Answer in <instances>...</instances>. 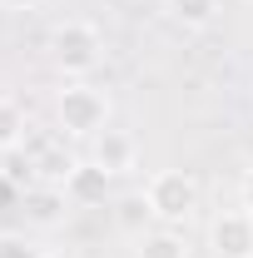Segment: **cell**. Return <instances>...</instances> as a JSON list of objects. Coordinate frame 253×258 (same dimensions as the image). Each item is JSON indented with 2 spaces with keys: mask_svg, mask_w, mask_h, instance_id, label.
Returning a JSON list of instances; mask_svg holds the SVG:
<instances>
[{
  "mask_svg": "<svg viewBox=\"0 0 253 258\" xmlns=\"http://www.w3.org/2000/svg\"><path fill=\"white\" fill-rule=\"evenodd\" d=\"M20 209H25V219L35 228H55V224H65V214L75 204H70L65 184H30V189L20 194Z\"/></svg>",
  "mask_w": 253,
  "mask_h": 258,
  "instance_id": "7",
  "label": "cell"
},
{
  "mask_svg": "<svg viewBox=\"0 0 253 258\" xmlns=\"http://www.w3.org/2000/svg\"><path fill=\"white\" fill-rule=\"evenodd\" d=\"M248 5H253V0H248Z\"/></svg>",
  "mask_w": 253,
  "mask_h": 258,
  "instance_id": "16",
  "label": "cell"
},
{
  "mask_svg": "<svg viewBox=\"0 0 253 258\" xmlns=\"http://www.w3.org/2000/svg\"><path fill=\"white\" fill-rule=\"evenodd\" d=\"M209 248L214 258H253V214L238 209H219L209 224Z\"/></svg>",
  "mask_w": 253,
  "mask_h": 258,
  "instance_id": "4",
  "label": "cell"
},
{
  "mask_svg": "<svg viewBox=\"0 0 253 258\" xmlns=\"http://www.w3.org/2000/svg\"><path fill=\"white\" fill-rule=\"evenodd\" d=\"M134 258H189V238L179 233V228H149V233H139V248Z\"/></svg>",
  "mask_w": 253,
  "mask_h": 258,
  "instance_id": "9",
  "label": "cell"
},
{
  "mask_svg": "<svg viewBox=\"0 0 253 258\" xmlns=\"http://www.w3.org/2000/svg\"><path fill=\"white\" fill-rule=\"evenodd\" d=\"M25 154L35 164V184H70V174L80 169V159L65 149V129L60 134H45V139H25Z\"/></svg>",
  "mask_w": 253,
  "mask_h": 258,
  "instance_id": "5",
  "label": "cell"
},
{
  "mask_svg": "<svg viewBox=\"0 0 253 258\" xmlns=\"http://www.w3.org/2000/svg\"><path fill=\"white\" fill-rule=\"evenodd\" d=\"M154 214H149V199H144V189L134 194H119L114 199V224L124 228V233H144V224H149Z\"/></svg>",
  "mask_w": 253,
  "mask_h": 258,
  "instance_id": "12",
  "label": "cell"
},
{
  "mask_svg": "<svg viewBox=\"0 0 253 258\" xmlns=\"http://www.w3.org/2000/svg\"><path fill=\"white\" fill-rule=\"evenodd\" d=\"M0 258H55L45 243H30L20 233H0Z\"/></svg>",
  "mask_w": 253,
  "mask_h": 258,
  "instance_id": "13",
  "label": "cell"
},
{
  "mask_svg": "<svg viewBox=\"0 0 253 258\" xmlns=\"http://www.w3.org/2000/svg\"><path fill=\"white\" fill-rule=\"evenodd\" d=\"M144 199H149L154 224L184 228L194 219V209H199V179H194L189 169H159V174H149V184H144Z\"/></svg>",
  "mask_w": 253,
  "mask_h": 258,
  "instance_id": "3",
  "label": "cell"
},
{
  "mask_svg": "<svg viewBox=\"0 0 253 258\" xmlns=\"http://www.w3.org/2000/svg\"><path fill=\"white\" fill-rule=\"evenodd\" d=\"M109 189H114V174H109V169H99L95 159H80V169H75V174H70V184H65V194H70V204H75V209H95V204H104Z\"/></svg>",
  "mask_w": 253,
  "mask_h": 258,
  "instance_id": "8",
  "label": "cell"
},
{
  "mask_svg": "<svg viewBox=\"0 0 253 258\" xmlns=\"http://www.w3.org/2000/svg\"><path fill=\"white\" fill-rule=\"evenodd\" d=\"M0 5H5V10H35L40 0H0Z\"/></svg>",
  "mask_w": 253,
  "mask_h": 258,
  "instance_id": "15",
  "label": "cell"
},
{
  "mask_svg": "<svg viewBox=\"0 0 253 258\" xmlns=\"http://www.w3.org/2000/svg\"><path fill=\"white\" fill-rule=\"evenodd\" d=\"M55 119L70 139H95L99 129H109V95L90 80H70L55 95Z\"/></svg>",
  "mask_w": 253,
  "mask_h": 258,
  "instance_id": "2",
  "label": "cell"
},
{
  "mask_svg": "<svg viewBox=\"0 0 253 258\" xmlns=\"http://www.w3.org/2000/svg\"><path fill=\"white\" fill-rule=\"evenodd\" d=\"M90 159L119 179V174H134V164H139V144H134L129 129H99L95 139H90Z\"/></svg>",
  "mask_w": 253,
  "mask_h": 258,
  "instance_id": "6",
  "label": "cell"
},
{
  "mask_svg": "<svg viewBox=\"0 0 253 258\" xmlns=\"http://www.w3.org/2000/svg\"><path fill=\"white\" fill-rule=\"evenodd\" d=\"M238 199H243V209L253 214V164L243 169V179H238Z\"/></svg>",
  "mask_w": 253,
  "mask_h": 258,
  "instance_id": "14",
  "label": "cell"
},
{
  "mask_svg": "<svg viewBox=\"0 0 253 258\" xmlns=\"http://www.w3.org/2000/svg\"><path fill=\"white\" fill-rule=\"evenodd\" d=\"M25 139H30V119H25V109H20L15 99L0 95V154L25 149Z\"/></svg>",
  "mask_w": 253,
  "mask_h": 258,
  "instance_id": "10",
  "label": "cell"
},
{
  "mask_svg": "<svg viewBox=\"0 0 253 258\" xmlns=\"http://www.w3.org/2000/svg\"><path fill=\"white\" fill-rule=\"evenodd\" d=\"M104 60V35L95 20H60L50 30V64L65 80H90Z\"/></svg>",
  "mask_w": 253,
  "mask_h": 258,
  "instance_id": "1",
  "label": "cell"
},
{
  "mask_svg": "<svg viewBox=\"0 0 253 258\" xmlns=\"http://www.w3.org/2000/svg\"><path fill=\"white\" fill-rule=\"evenodd\" d=\"M164 10H169L174 25H184V30H204V25H214L219 0H164Z\"/></svg>",
  "mask_w": 253,
  "mask_h": 258,
  "instance_id": "11",
  "label": "cell"
}]
</instances>
